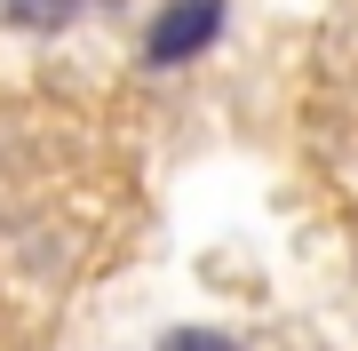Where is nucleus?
<instances>
[{"label":"nucleus","mask_w":358,"mask_h":351,"mask_svg":"<svg viewBox=\"0 0 358 351\" xmlns=\"http://www.w3.org/2000/svg\"><path fill=\"white\" fill-rule=\"evenodd\" d=\"M223 25V0H183V8H167L152 25V64H183V56H199L207 40Z\"/></svg>","instance_id":"obj_1"},{"label":"nucleus","mask_w":358,"mask_h":351,"mask_svg":"<svg viewBox=\"0 0 358 351\" xmlns=\"http://www.w3.org/2000/svg\"><path fill=\"white\" fill-rule=\"evenodd\" d=\"M167 351H231V343L207 336V327H183V336H167Z\"/></svg>","instance_id":"obj_2"},{"label":"nucleus","mask_w":358,"mask_h":351,"mask_svg":"<svg viewBox=\"0 0 358 351\" xmlns=\"http://www.w3.org/2000/svg\"><path fill=\"white\" fill-rule=\"evenodd\" d=\"M72 0H8V16H64Z\"/></svg>","instance_id":"obj_3"}]
</instances>
